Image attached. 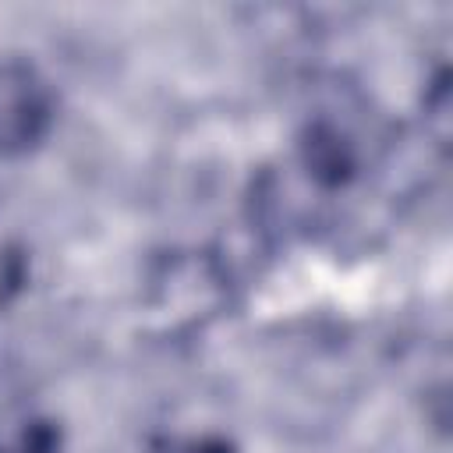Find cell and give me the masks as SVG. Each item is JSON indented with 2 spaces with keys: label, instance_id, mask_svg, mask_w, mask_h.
I'll return each mask as SVG.
<instances>
[{
  "label": "cell",
  "instance_id": "cell-1",
  "mask_svg": "<svg viewBox=\"0 0 453 453\" xmlns=\"http://www.w3.org/2000/svg\"><path fill=\"white\" fill-rule=\"evenodd\" d=\"M53 124V92L28 64L0 67V156L35 149Z\"/></svg>",
  "mask_w": 453,
  "mask_h": 453
},
{
  "label": "cell",
  "instance_id": "cell-2",
  "mask_svg": "<svg viewBox=\"0 0 453 453\" xmlns=\"http://www.w3.org/2000/svg\"><path fill=\"white\" fill-rule=\"evenodd\" d=\"M301 163L315 184L343 188L357 173V149L336 124L315 120L301 138Z\"/></svg>",
  "mask_w": 453,
  "mask_h": 453
},
{
  "label": "cell",
  "instance_id": "cell-3",
  "mask_svg": "<svg viewBox=\"0 0 453 453\" xmlns=\"http://www.w3.org/2000/svg\"><path fill=\"white\" fill-rule=\"evenodd\" d=\"M0 453H60V428L42 418L25 421V428L7 446H0Z\"/></svg>",
  "mask_w": 453,
  "mask_h": 453
},
{
  "label": "cell",
  "instance_id": "cell-4",
  "mask_svg": "<svg viewBox=\"0 0 453 453\" xmlns=\"http://www.w3.org/2000/svg\"><path fill=\"white\" fill-rule=\"evenodd\" d=\"M25 283V255L14 244H0V308L21 290Z\"/></svg>",
  "mask_w": 453,
  "mask_h": 453
},
{
  "label": "cell",
  "instance_id": "cell-5",
  "mask_svg": "<svg viewBox=\"0 0 453 453\" xmlns=\"http://www.w3.org/2000/svg\"><path fill=\"white\" fill-rule=\"evenodd\" d=\"M170 453H237V446L226 435H198V439H188V442L173 446Z\"/></svg>",
  "mask_w": 453,
  "mask_h": 453
}]
</instances>
